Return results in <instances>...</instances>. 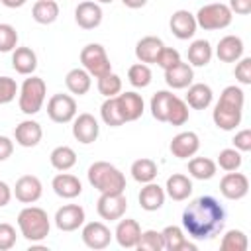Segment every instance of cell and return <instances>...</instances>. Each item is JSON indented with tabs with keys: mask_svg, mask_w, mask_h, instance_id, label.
<instances>
[{
	"mask_svg": "<svg viewBox=\"0 0 251 251\" xmlns=\"http://www.w3.org/2000/svg\"><path fill=\"white\" fill-rule=\"evenodd\" d=\"M73 135L82 145L94 143L98 139V135H100L98 120L88 112H82V114L75 116V120H73Z\"/></svg>",
	"mask_w": 251,
	"mask_h": 251,
	"instance_id": "obj_10",
	"label": "cell"
},
{
	"mask_svg": "<svg viewBox=\"0 0 251 251\" xmlns=\"http://www.w3.org/2000/svg\"><path fill=\"white\" fill-rule=\"evenodd\" d=\"M88 182L100 194L104 192H124L126 190V176L124 173L108 161H94L88 167Z\"/></svg>",
	"mask_w": 251,
	"mask_h": 251,
	"instance_id": "obj_3",
	"label": "cell"
},
{
	"mask_svg": "<svg viewBox=\"0 0 251 251\" xmlns=\"http://www.w3.org/2000/svg\"><path fill=\"white\" fill-rule=\"evenodd\" d=\"M186 55H188V65L190 67H206L214 57V49H212L210 41L196 39V41H192L188 45Z\"/></svg>",
	"mask_w": 251,
	"mask_h": 251,
	"instance_id": "obj_31",
	"label": "cell"
},
{
	"mask_svg": "<svg viewBox=\"0 0 251 251\" xmlns=\"http://www.w3.org/2000/svg\"><path fill=\"white\" fill-rule=\"evenodd\" d=\"M31 18L41 25H49L59 18V4L55 0H37L31 8Z\"/></svg>",
	"mask_w": 251,
	"mask_h": 251,
	"instance_id": "obj_34",
	"label": "cell"
},
{
	"mask_svg": "<svg viewBox=\"0 0 251 251\" xmlns=\"http://www.w3.org/2000/svg\"><path fill=\"white\" fill-rule=\"evenodd\" d=\"M212 98H214V92L208 84L204 82H192L188 86V92H186V104L188 108H194V110H206L210 104H212Z\"/></svg>",
	"mask_w": 251,
	"mask_h": 251,
	"instance_id": "obj_29",
	"label": "cell"
},
{
	"mask_svg": "<svg viewBox=\"0 0 251 251\" xmlns=\"http://www.w3.org/2000/svg\"><path fill=\"white\" fill-rule=\"evenodd\" d=\"M100 118H102V122H104L106 126H110V127H118V126H124V124H126L124 118H122V114H120L116 96L106 98V100L102 102V106H100Z\"/></svg>",
	"mask_w": 251,
	"mask_h": 251,
	"instance_id": "obj_38",
	"label": "cell"
},
{
	"mask_svg": "<svg viewBox=\"0 0 251 251\" xmlns=\"http://www.w3.org/2000/svg\"><path fill=\"white\" fill-rule=\"evenodd\" d=\"M176 94L169 92V90H159L153 94L151 98V116L157 120V122H167V116H169V108H171V102Z\"/></svg>",
	"mask_w": 251,
	"mask_h": 251,
	"instance_id": "obj_36",
	"label": "cell"
},
{
	"mask_svg": "<svg viewBox=\"0 0 251 251\" xmlns=\"http://www.w3.org/2000/svg\"><path fill=\"white\" fill-rule=\"evenodd\" d=\"M49 161H51V167L57 169V171H69L76 165V153L73 147L69 145H59L51 151L49 155Z\"/></svg>",
	"mask_w": 251,
	"mask_h": 251,
	"instance_id": "obj_35",
	"label": "cell"
},
{
	"mask_svg": "<svg viewBox=\"0 0 251 251\" xmlns=\"http://www.w3.org/2000/svg\"><path fill=\"white\" fill-rule=\"evenodd\" d=\"M243 104H245L243 90L235 84L226 86L220 94V100L214 106V112H212L214 124L224 131L235 129L243 118Z\"/></svg>",
	"mask_w": 251,
	"mask_h": 251,
	"instance_id": "obj_2",
	"label": "cell"
},
{
	"mask_svg": "<svg viewBox=\"0 0 251 251\" xmlns=\"http://www.w3.org/2000/svg\"><path fill=\"white\" fill-rule=\"evenodd\" d=\"M94 2H98V4H112L114 0H94Z\"/></svg>",
	"mask_w": 251,
	"mask_h": 251,
	"instance_id": "obj_55",
	"label": "cell"
},
{
	"mask_svg": "<svg viewBox=\"0 0 251 251\" xmlns=\"http://www.w3.org/2000/svg\"><path fill=\"white\" fill-rule=\"evenodd\" d=\"M18 106L25 116H33L41 110L43 102H45V94H47V84L43 78L29 75V78L24 80L20 92H18Z\"/></svg>",
	"mask_w": 251,
	"mask_h": 251,
	"instance_id": "obj_5",
	"label": "cell"
},
{
	"mask_svg": "<svg viewBox=\"0 0 251 251\" xmlns=\"http://www.w3.org/2000/svg\"><path fill=\"white\" fill-rule=\"evenodd\" d=\"M180 61V53L176 51V49H173V47H163L161 49V53L157 55V65L163 69V71H167V69H171L173 65H176Z\"/></svg>",
	"mask_w": 251,
	"mask_h": 251,
	"instance_id": "obj_46",
	"label": "cell"
},
{
	"mask_svg": "<svg viewBox=\"0 0 251 251\" xmlns=\"http://www.w3.org/2000/svg\"><path fill=\"white\" fill-rule=\"evenodd\" d=\"M0 2H2L6 8H22L27 0H0Z\"/></svg>",
	"mask_w": 251,
	"mask_h": 251,
	"instance_id": "obj_54",
	"label": "cell"
},
{
	"mask_svg": "<svg viewBox=\"0 0 251 251\" xmlns=\"http://www.w3.org/2000/svg\"><path fill=\"white\" fill-rule=\"evenodd\" d=\"M16 227L12 224H0V251H8L16 245Z\"/></svg>",
	"mask_w": 251,
	"mask_h": 251,
	"instance_id": "obj_47",
	"label": "cell"
},
{
	"mask_svg": "<svg viewBox=\"0 0 251 251\" xmlns=\"http://www.w3.org/2000/svg\"><path fill=\"white\" fill-rule=\"evenodd\" d=\"M192 80H194V71L188 63L178 61L176 65H173L171 69L165 71V82L175 90L188 88L192 84Z\"/></svg>",
	"mask_w": 251,
	"mask_h": 251,
	"instance_id": "obj_24",
	"label": "cell"
},
{
	"mask_svg": "<svg viewBox=\"0 0 251 251\" xmlns=\"http://www.w3.org/2000/svg\"><path fill=\"white\" fill-rule=\"evenodd\" d=\"M86 220L84 208L78 204H65L55 212V226L61 231H75Z\"/></svg>",
	"mask_w": 251,
	"mask_h": 251,
	"instance_id": "obj_13",
	"label": "cell"
},
{
	"mask_svg": "<svg viewBox=\"0 0 251 251\" xmlns=\"http://www.w3.org/2000/svg\"><path fill=\"white\" fill-rule=\"evenodd\" d=\"M216 2H222V0H216Z\"/></svg>",
	"mask_w": 251,
	"mask_h": 251,
	"instance_id": "obj_56",
	"label": "cell"
},
{
	"mask_svg": "<svg viewBox=\"0 0 251 251\" xmlns=\"http://www.w3.org/2000/svg\"><path fill=\"white\" fill-rule=\"evenodd\" d=\"M116 102H118V108H120V114L124 118V122H135L143 116V108H145V102L141 98V94L129 90V92H122L116 96Z\"/></svg>",
	"mask_w": 251,
	"mask_h": 251,
	"instance_id": "obj_16",
	"label": "cell"
},
{
	"mask_svg": "<svg viewBox=\"0 0 251 251\" xmlns=\"http://www.w3.org/2000/svg\"><path fill=\"white\" fill-rule=\"evenodd\" d=\"M43 137V129L35 120H24L14 127V139L22 147H35Z\"/></svg>",
	"mask_w": 251,
	"mask_h": 251,
	"instance_id": "obj_21",
	"label": "cell"
},
{
	"mask_svg": "<svg viewBox=\"0 0 251 251\" xmlns=\"http://www.w3.org/2000/svg\"><path fill=\"white\" fill-rule=\"evenodd\" d=\"M12 67L20 75H33L37 69V55L31 47H16L12 51Z\"/></svg>",
	"mask_w": 251,
	"mask_h": 251,
	"instance_id": "obj_28",
	"label": "cell"
},
{
	"mask_svg": "<svg viewBox=\"0 0 251 251\" xmlns=\"http://www.w3.org/2000/svg\"><path fill=\"white\" fill-rule=\"evenodd\" d=\"M18 227H20V233L27 241L35 243V241H43L49 235L51 222H49V216H47V212L43 208L25 206L18 214Z\"/></svg>",
	"mask_w": 251,
	"mask_h": 251,
	"instance_id": "obj_4",
	"label": "cell"
},
{
	"mask_svg": "<svg viewBox=\"0 0 251 251\" xmlns=\"http://www.w3.org/2000/svg\"><path fill=\"white\" fill-rule=\"evenodd\" d=\"M129 173H131L133 180L145 184V182H151V180L157 178L159 169H157V163H155L153 159H149V157H141V159H137V161L131 163Z\"/></svg>",
	"mask_w": 251,
	"mask_h": 251,
	"instance_id": "obj_32",
	"label": "cell"
},
{
	"mask_svg": "<svg viewBox=\"0 0 251 251\" xmlns=\"http://www.w3.org/2000/svg\"><path fill=\"white\" fill-rule=\"evenodd\" d=\"M247 247H249V239L241 229H227L220 241L222 251H247Z\"/></svg>",
	"mask_w": 251,
	"mask_h": 251,
	"instance_id": "obj_37",
	"label": "cell"
},
{
	"mask_svg": "<svg viewBox=\"0 0 251 251\" xmlns=\"http://www.w3.org/2000/svg\"><path fill=\"white\" fill-rule=\"evenodd\" d=\"M139 235H141V226H139L137 220H131V218L122 220L120 218V222L116 226V231H114V237H116V241H118L120 247H124V249H135Z\"/></svg>",
	"mask_w": 251,
	"mask_h": 251,
	"instance_id": "obj_20",
	"label": "cell"
},
{
	"mask_svg": "<svg viewBox=\"0 0 251 251\" xmlns=\"http://www.w3.org/2000/svg\"><path fill=\"white\" fill-rule=\"evenodd\" d=\"M226 222V210L214 196H198L182 210V227L190 239H212Z\"/></svg>",
	"mask_w": 251,
	"mask_h": 251,
	"instance_id": "obj_1",
	"label": "cell"
},
{
	"mask_svg": "<svg viewBox=\"0 0 251 251\" xmlns=\"http://www.w3.org/2000/svg\"><path fill=\"white\" fill-rule=\"evenodd\" d=\"M135 249H139V251H163L165 249V243H163L161 231H157V229H145V231H141Z\"/></svg>",
	"mask_w": 251,
	"mask_h": 251,
	"instance_id": "obj_40",
	"label": "cell"
},
{
	"mask_svg": "<svg viewBox=\"0 0 251 251\" xmlns=\"http://www.w3.org/2000/svg\"><path fill=\"white\" fill-rule=\"evenodd\" d=\"M82 243L88 247V249H106L114 237V233L110 231V227L102 222H88L84 224L82 231Z\"/></svg>",
	"mask_w": 251,
	"mask_h": 251,
	"instance_id": "obj_12",
	"label": "cell"
},
{
	"mask_svg": "<svg viewBox=\"0 0 251 251\" xmlns=\"http://www.w3.org/2000/svg\"><path fill=\"white\" fill-rule=\"evenodd\" d=\"M18 47V31L10 24H0V53H10Z\"/></svg>",
	"mask_w": 251,
	"mask_h": 251,
	"instance_id": "obj_44",
	"label": "cell"
},
{
	"mask_svg": "<svg viewBox=\"0 0 251 251\" xmlns=\"http://www.w3.org/2000/svg\"><path fill=\"white\" fill-rule=\"evenodd\" d=\"M98 92L104 96V98H112V96H118L122 92V78L116 75V73H108L104 76L98 78Z\"/></svg>",
	"mask_w": 251,
	"mask_h": 251,
	"instance_id": "obj_42",
	"label": "cell"
},
{
	"mask_svg": "<svg viewBox=\"0 0 251 251\" xmlns=\"http://www.w3.org/2000/svg\"><path fill=\"white\" fill-rule=\"evenodd\" d=\"M165 47V43L161 41V37L157 35H145L141 37L137 43H135V57L139 63H155L157 61V55L161 53V49Z\"/></svg>",
	"mask_w": 251,
	"mask_h": 251,
	"instance_id": "obj_25",
	"label": "cell"
},
{
	"mask_svg": "<svg viewBox=\"0 0 251 251\" xmlns=\"http://www.w3.org/2000/svg\"><path fill=\"white\" fill-rule=\"evenodd\" d=\"M243 41L241 37L237 35H224L220 41H218V47H216V57L222 61V63H237L241 57H243Z\"/></svg>",
	"mask_w": 251,
	"mask_h": 251,
	"instance_id": "obj_23",
	"label": "cell"
},
{
	"mask_svg": "<svg viewBox=\"0 0 251 251\" xmlns=\"http://www.w3.org/2000/svg\"><path fill=\"white\" fill-rule=\"evenodd\" d=\"M233 147L239 151V153H247L251 151V129H241L235 133V137L231 139Z\"/></svg>",
	"mask_w": 251,
	"mask_h": 251,
	"instance_id": "obj_49",
	"label": "cell"
},
{
	"mask_svg": "<svg viewBox=\"0 0 251 251\" xmlns=\"http://www.w3.org/2000/svg\"><path fill=\"white\" fill-rule=\"evenodd\" d=\"M227 6L231 10V14H239V16L251 14V0H229Z\"/></svg>",
	"mask_w": 251,
	"mask_h": 251,
	"instance_id": "obj_50",
	"label": "cell"
},
{
	"mask_svg": "<svg viewBox=\"0 0 251 251\" xmlns=\"http://www.w3.org/2000/svg\"><path fill=\"white\" fill-rule=\"evenodd\" d=\"M233 75H235L237 82L251 84V57H241L233 69Z\"/></svg>",
	"mask_w": 251,
	"mask_h": 251,
	"instance_id": "obj_48",
	"label": "cell"
},
{
	"mask_svg": "<svg viewBox=\"0 0 251 251\" xmlns=\"http://www.w3.org/2000/svg\"><path fill=\"white\" fill-rule=\"evenodd\" d=\"M169 27H171V31H173V35L176 39H190L196 33V29H198L196 18L188 10H176V12H173V16L169 20Z\"/></svg>",
	"mask_w": 251,
	"mask_h": 251,
	"instance_id": "obj_17",
	"label": "cell"
},
{
	"mask_svg": "<svg viewBox=\"0 0 251 251\" xmlns=\"http://www.w3.org/2000/svg\"><path fill=\"white\" fill-rule=\"evenodd\" d=\"M151 78H153L151 69H149V65H145V63H135V65H131V67L127 69V80H129V84L135 86V88H145V86H149V84H151Z\"/></svg>",
	"mask_w": 251,
	"mask_h": 251,
	"instance_id": "obj_39",
	"label": "cell"
},
{
	"mask_svg": "<svg viewBox=\"0 0 251 251\" xmlns=\"http://www.w3.org/2000/svg\"><path fill=\"white\" fill-rule=\"evenodd\" d=\"M173 157L176 159H188L192 155H196V151L200 149V137L194 131H180L173 137L171 145H169Z\"/></svg>",
	"mask_w": 251,
	"mask_h": 251,
	"instance_id": "obj_18",
	"label": "cell"
},
{
	"mask_svg": "<svg viewBox=\"0 0 251 251\" xmlns=\"http://www.w3.org/2000/svg\"><path fill=\"white\" fill-rule=\"evenodd\" d=\"M12 153H14V141L6 135H0V163L12 157Z\"/></svg>",
	"mask_w": 251,
	"mask_h": 251,
	"instance_id": "obj_51",
	"label": "cell"
},
{
	"mask_svg": "<svg viewBox=\"0 0 251 251\" xmlns=\"http://www.w3.org/2000/svg\"><path fill=\"white\" fill-rule=\"evenodd\" d=\"M102 8L98 2L92 0H82L76 8H75V22L78 24V27L82 29H94L102 24Z\"/></svg>",
	"mask_w": 251,
	"mask_h": 251,
	"instance_id": "obj_15",
	"label": "cell"
},
{
	"mask_svg": "<svg viewBox=\"0 0 251 251\" xmlns=\"http://www.w3.org/2000/svg\"><path fill=\"white\" fill-rule=\"evenodd\" d=\"M218 171L216 161L208 159V157H194L188 161V175L196 180H210Z\"/></svg>",
	"mask_w": 251,
	"mask_h": 251,
	"instance_id": "obj_33",
	"label": "cell"
},
{
	"mask_svg": "<svg viewBox=\"0 0 251 251\" xmlns=\"http://www.w3.org/2000/svg\"><path fill=\"white\" fill-rule=\"evenodd\" d=\"M18 92H20V88H18V84H16L14 78H10V76H0V106L12 102Z\"/></svg>",
	"mask_w": 251,
	"mask_h": 251,
	"instance_id": "obj_45",
	"label": "cell"
},
{
	"mask_svg": "<svg viewBox=\"0 0 251 251\" xmlns=\"http://www.w3.org/2000/svg\"><path fill=\"white\" fill-rule=\"evenodd\" d=\"M10 200H12V188L4 180H0V208L10 204Z\"/></svg>",
	"mask_w": 251,
	"mask_h": 251,
	"instance_id": "obj_52",
	"label": "cell"
},
{
	"mask_svg": "<svg viewBox=\"0 0 251 251\" xmlns=\"http://www.w3.org/2000/svg\"><path fill=\"white\" fill-rule=\"evenodd\" d=\"M51 188L57 196H61L65 200H73V198L80 196V192H82V184H80L78 176H75L71 173H65V171H61L59 175L53 176Z\"/></svg>",
	"mask_w": 251,
	"mask_h": 251,
	"instance_id": "obj_19",
	"label": "cell"
},
{
	"mask_svg": "<svg viewBox=\"0 0 251 251\" xmlns=\"http://www.w3.org/2000/svg\"><path fill=\"white\" fill-rule=\"evenodd\" d=\"M188 122V104L175 96L173 102H171V108H169V116H167V124L171 126H184Z\"/></svg>",
	"mask_w": 251,
	"mask_h": 251,
	"instance_id": "obj_41",
	"label": "cell"
},
{
	"mask_svg": "<svg viewBox=\"0 0 251 251\" xmlns=\"http://www.w3.org/2000/svg\"><path fill=\"white\" fill-rule=\"evenodd\" d=\"M196 25L206 29V31H216V29H224L231 24L233 20V14L229 10L227 4L224 2H210V4H204L196 14Z\"/></svg>",
	"mask_w": 251,
	"mask_h": 251,
	"instance_id": "obj_6",
	"label": "cell"
},
{
	"mask_svg": "<svg viewBox=\"0 0 251 251\" xmlns=\"http://www.w3.org/2000/svg\"><path fill=\"white\" fill-rule=\"evenodd\" d=\"M80 63H82V69L94 78H100V76L112 73L110 57H108L104 45H100V43L84 45L80 51Z\"/></svg>",
	"mask_w": 251,
	"mask_h": 251,
	"instance_id": "obj_7",
	"label": "cell"
},
{
	"mask_svg": "<svg viewBox=\"0 0 251 251\" xmlns=\"http://www.w3.org/2000/svg\"><path fill=\"white\" fill-rule=\"evenodd\" d=\"M47 116L55 124H69L76 116V100L71 94H53L47 102Z\"/></svg>",
	"mask_w": 251,
	"mask_h": 251,
	"instance_id": "obj_8",
	"label": "cell"
},
{
	"mask_svg": "<svg viewBox=\"0 0 251 251\" xmlns=\"http://www.w3.org/2000/svg\"><path fill=\"white\" fill-rule=\"evenodd\" d=\"M241 163H243L241 153L235 147H227V149H222L220 151L216 165H220V169H224L226 173H229V171H237L241 167Z\"/></svg>",
	"mask_w": 251,
	"mask_h": 251,
	"instance_id": "obj_43",
	"label": "cell"
},
{
	"mask_svg": "<svg viewBox=\"0 0 251 251\" xmlns=\"http://www.w3.org/2000/svg\"><path fill=\"white\" fill-rule=\"evenodd\" d=\"M122 4L126 8H131V10H137V8H143L147 4V0H122Z\"/></svg>",
	"mask_w": 251,
	"mask_h": 251,
	"instance_id": "obj_53",
	"label": "cell"
},
{
	"mask_svg": "<svg viewBox=\"0 0 251 251\" xmlns=\"http://www.w3.org/2000/svg\"><path fill=\"white\" fill-rule=\"evenodd\" d=\"M126 210H127V198L124 192H104L96 202L98 216L108 222H116L124 218Z\"/></svg>",
	"mask_w": 251,
	"mask_h": 251,
	"instance_id": "obj_9",
	"label": "cell"
},
{
	"mask_svg": "<svg viewBox=\"0 0 251 251\" xmlns=\"http://www.w3.org/2000/svg\"><path fill=\"white\" fill-rule=\"evenodd\" d=\"M41 194H43V184L35 175H24L16 180L14 196L22 204H33L41 198Z\"/></svg>",
	"mask_w": 251,
	"mask_h": 251,
	"instance_id": "obj_14",
	"label": "cell"
},
{
	"mask_svg": "<svg viewBox=\"0 0 251 251\" xmlns=\"http://www.w3.org/2000/svg\"><path fill=\"white\" fill-rule=\"evenodd\" d=\"M165 198H167L165 188L159 186L155 180L145 182L143 188L139 190V196H137L139 206H141L145 212H157V210L165 204Z\"/></svg>",
	"mask_w": 251,
	"mask_h": 251,
	"instance_id": "obj_22",
	"label": "cell"
},
{
	"mask_svg": "<svg viewBox=\"0 0 251 251\" xmlns=\"http://www.w3.org/2000/svg\"><path fill=\"white\" fill-rule=\"evenodd\" d=\"M165 194L176 202H182L186 200L190 194H192V180L186 176V175H180V173H175L167 178V184H165Z\"/></svg>",
	"mask_w": 251,
	"mask_h": 251,
	"instance_id": "obj_26",
	"label": "cell"
},
{
	"mask_svg": "<svg viewBox=\"0 0 251 251\" xmlns=\"http://www.w3.org/2000/svg\"><path fill=\"white\" fill-rule=\"evenodd\" d=\"M220 192L227 200H241L249 192V178L243 173L229 171L220 180Z\"/></svg>",
	"mask_w": 251,
	"mask_h": 251,
	"instance_id": "obj_11",
	"label": "cell"
},
{
	"mask_svg": "<svg viewBox=\"0 0 251 251\" xmlns=\"http://www.w3.org/2000/svg\"><path fill=\"white\" fill-rule=\"evenodd\" d=\"M161 235L167 251H196V245L186 239L184 231L178 226H167Z\"/></svg>",
	"mask_w": 251,
	"mask_h": 251,
	"instance_id": "obj_27",
	"label": "cell"
},
{
	"mask_svg": "<svg viewBox=\"0 0 251 251\" xmlns=\"http://www.w3.org/2000/svg\"><path fill=\"white\" fill-rule=\"evenodd\" d=\"M65 86L71 94H76V96H82L90 90L92 86V76L82 69V67H76V69H71L65 76Z\"/></svg>",
	"mask_w": 251,
	"mask_h": 251,
	"instance_id": "obj_30",
	"label": "cell"
}]
</instances>
